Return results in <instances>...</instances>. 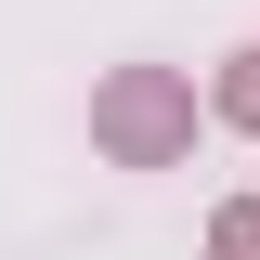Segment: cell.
I'll list each match as a JSON object with an SVG mask.
<instances>
[{
	"label": "cell",
	"instance_id": "1",
	"mask_svg": "<svg viewBox=\"0 0 260 260\" xmlns=\"http://www.w3.org/2000/svg\"><path fill=\"white\" fill-rule=\"evenodd\" d=\"M104 130H117L130 156H156V143H169V91H156V78H130V91H104Z\"/></svg>",
	"mask_w": 260,
	"mask_h": 260
},
{
	"label": "cell",
	"instance_id": "3",
	"mask_svg": "<svg viewBox=\"0 0 260 260\" xmlns=\"http://www.w3.org/2000/svg\"><path fill=\"white\" fill-rule=\"evenodd\" d=\"M234 65H247V78H234V117H260V52H234Z\"/></svg>",
	"mask_w": 260,
	"mask_h": 260
},
{
	"label": "cell",
	"instance_id": "2",
	"mask_svg": "<svg viewBox=\"0 0 260 260\" xmlns=\"http://www.w3.org/2000/svg\"><path fill=\"white\" fill-rule=\"evenodd\" d=\"M221 260H260V208H234V221H221Z\"/></svg>",
	"mask_w": 260,
	"mask_h": 260
}]
</instances>
